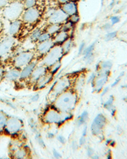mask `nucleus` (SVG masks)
<instances>
[{
	"label": "nucleus",
	"mask_w": 127,
	"mask_h": 159,
	"mask_svg": "<svg viewBox=\"0 0 127 159\" xmlns=\"http://www.w3.org/2000/svg\"><path fill=\"white\" fill-rule=\"evenodd\" d=\"M78 100L76 93L69 89L58 95L52 106L62 113H71L77 105Z\"/></svg>",
	"instance_id": "nucleus-1"
},
{
	"label": "nucleus",
	"mask_w": 127,
	"mask_h": 159,
	"mask_svg": "<svg viewBox=\"0 0 127 159\" xmlns=\"http://www.w3.org/2000/svg\"><path fill=\"white\" fill-rule=\"evenodd\" d=\"M72 117L71 113H62L52 106L45 110L43 116V121L47 124L60 125Z\"/></svg>",
	"instance_id": "nucleus-2"
},
{
	"label": "nucleus",
	"mask_w": 127,
	"mask_h": 159,
	"mask_svg": "<svg viewBox=\"0 0 127 159\" xmlns=\"http://www.w3.org/2000/svg\"><path fill=\"white\" fill-rule=\"evenodd\" d=\"M24 10L22 2L13 0L3 9V15L7 20L12 22L19 19Z\"/></svg>",
	"instance_id": "nucleus-3"
},
{
	"label": "nucleus",
	"mask_w": 127,
	"mask_h": 159,
	"mask_svg": "<svg viewBox=\"0 0 127 159\" xmlns=\"http://www.w3.org/2000/svg\"><path fill=\"white\" fill-rule=\"evenodd\" d=\"M64 55L61 45L55 44L52 48L44 56L42 60V65L49 68L56 62L60 61Z\"/></svg>",
	"instance_id": "nucleus-4"
},
{
	"label": "nucleus",
	"mask_w": 127,
	"mask_h": 159,
	"mask_svg": "<svg viewBox=\"0 0 127 159\" xmlns=\"http://www.w3.org/2000/svg\"><path fill=\"white\" fill-rule=\"evenodd\" d=\"M35 59V53L32 51H22L16 55L12 61L14 67L21 69Z\"/></svg>",
	"instance_id": "nucleus-5"
},
{
	"label": "nucleus",
	"mask_w": 127,
	"mask_h": 159,
	"mask_svg": "<svg viewBox=\"0 0 127 159\" xmlns=\"http://www.w3.org/2000/svg\"><path fill=\"white\" fill-rule=\"evenodd\" d=\"M24 124L22 121L16 117L8 118L4 131L7 134L15 136L17 135L22 129Z\"/></svg>",
	"instance_id": "nucleus-6"
},
{
	"label": "nucleus",
	"mask_w": 127,
	"mask_h": 159,
	"mask_svg": "<svg viewBox=\"0 0 127 159\" xmlns=\"http://www.w3.org/2000/svg\"><path fill=\"white\" fill-rule=\"evenodd\" d=\"M71 85V80L69 76H63L54 84L50 93L51 97L54 99L61 93L69 89Z\"/></svg>",
	"instance_id": "nucleus-7"
},
{
	"label": "nucleus",
	"mask_w": 127,
	"mask_h": 159,
	"mask_svg": "<svg viewBox=\"0 0 127 159\" xmlns=\"http://www.w3.org/2000/svg\"><path fill=\"white\" fill-rule=\"evenodd\" d=\"M110 75V70L106 71H99L98 74L96 75L94 81L91 83V85L93 89V91L99 93L104 86L106 84L107 81H108V78Z\"/></svg>",
	"instance_id": "nucleus-8"
},
{
	"label": "nucleus",
	"mask_w": 127,
	"mask_h": 159,
	"mask_svg": "<svg viewBox=\"0 0 127 159\" xmlns=\"http://www.w3.org/2000/svg\"><path fill=\"white\" fill-rule=\"evenodd\" d=\"M40 11L35 7L25 9L21 17L24 22L28 24H33L40 19Z\"/></svg>",
	"instance_id": "nucleus-9"
},
{
	"label": "nucleus",
	"mask_w": 127,
	"mask_h": 159,
	"mask_svg": "<svg viewBox=\"0 0 127 159\" xmlns=\"http://www.w3.org/2000/svg\"><path fill=\"white\" fill-rule=\"evenodd\" d=\"M107 122L106 118L105 116L102 114H99L93 120V122L91 125V133L94 136H97L101 134L102 132V129L105 127Z\"/></svg>",
	"instance_id": "nucleus-10"
},
{
	"label": "nucleus",
	"mask_w": 127,
	"mask_h": 159,
	"mask_svg": "<svg viewBox=\"0 0 127 159\" xmlns=\"http://www.w3.org/2000/svg\"><path fill=\"white\" fill-rule=\"evenodd\" d=\"M68 19L69 16L61 8H56L47 20L50 24H63L68 20Z\"/></svg>",
	"instance_id": "nucleus-11"
},
{
	"label": "nucleus",
	"mask_w": 127,
	"mask_h": 159,
	"mask_svg": "<svg viewBox=\"0 0 127 159\" xmlns=\"http://www.w3.org/2000/svg\"><path fill=\"white\" fill-rule=\"evenodd\" d=\"M14 43V39L10 36L0 41V57L6 56L12 52Z\"/></svg>",
	"instance_id": "nucleus-12"
},
{
	"label": "nucleus",
	"mask_w": 127,
	"mask_h": 159,
	"mask_svg": "<svg viewBox=\"0 0 127 159\" xmlns=\"http://www.w3.org/2000/svg\"><path fill=\"white\" fill-rule=\"evenodd\" d=\"M55 44L53 41L52 38L44 42L38 43V44L36 46V52L39 55L41 56H45L52 48V47Z\"/></svg>",
	"instance_id": "nucleus-13"
},
{
	"label": "nucleus",
	"mask_w": 127,
	"mask_h": 159,
	"mask_svg": "<svg viewBox=\"0 0 127 159\" xmlns=\"http://www.w3.org/2000/svg\"><path fill=\"white\" fill-rule=\"evenodd\" d=\"M48 71V68L43 65L36 66V67L32 72L30 77L29 81L33 84H35L38 79L44 74H45Z\"/></svg>",
	"instance_id": "nucleus-14"
},
{
	"label": "nucleus",
	"mask_w": 127,
	"mask_h": 159,
	"mask_svg": "<svg viewBox=\"0 0 127 159\" xmlns=\"http://www.w3.org/2000/svg\"><path fill=\"white\" fill-rule=\"evenodd\" d=\"M54 75L48 71L45 74L42 75L35 84L36 89H41L46 87L53 79Z\"/></svg>",
	"instance_id": "nucleus-15"
},
{
	"label": "nucleus",
	"mask_w": 127,
	"mask_h": 159,
	"mask_svg": "<svg viewBox=\"0 0 127 159\" xmlns=\"http://www.w3.org/2000/svg\"><path fill=\"white\" fill-rule=\"evenodd\" d=\"M60 8L64 11L69 17L71 15L78 13V3L76 1H74V0H71V1L66 3L62 5Z\"/></svg>",
	"instance_id": "nucleus-16"
},
{
	"label": "nucleus",
	"mask_w": 127,
	"mask_h": 159,
	"mask_svg": "<svg viewBox=\"0 0 127 159\" xmlns=\"http://www.w3.org/2000/svg\"><path fill=\"white\" fill-rule=\"evenodd\" d=\"M37 66V62L35 60L32 61L29 63L28 65L25 66L24 68L22 69L21 70V76L20 79L21 80H26V79H29L32 72L33 70Z\"/></svg>",
	"instance_id": "nucleus-17"
},
{
	"label": "nucleus",
	"mask_w": 127,
	"mask_h": 159,
	"mask_svg": "<svg viewBox=\"0 0 127 159\" xmlns=\"http://www.w3.org/2000/svg\"><path fill=\"white\" fill-rule=\"evenodd\" d=\"M22 25V22L19 19L12 21L8 29L9 35L12 37L17 35L21 29Z\"/></svg>",
	"instance_id": "nucleus-18"
},
{
	"label": "nucleus",
	"mask_w": 127,
	"mask_h": 159,
	"mask_svg": "<svg viewBox=\"0 0 127 159\" xmlns=\"http://www.w3.org/2000/svg\"><path fill=\"white\" fill-rule=\"evenodd\" d=\"M21 69L13 67L8 71L5 72V78L10 81H16L20 79Z\"/></svg>",
	"instance_id": "nucleus-19"
},
{
	"label": "nucleus",
	"mask_w": 127,
	"mask_h": 159,
	"mask_svg": "<svg viewBox=\"0 0 127 159\" xmlns=\"http://www.w3.org/2000/svg\"><path fill=\"white\" fill-rule=\"evenodd\" d=\"M69 34L68 32L60 30L59 33L55 34L54 36L52 37L53 41L55 44L61 45L64 42H65L69 38Z\"/></svg>",
	"instance_id": "nucleus-20"
},
{
	"label": "nucleus",
	"mask_w": 127,
	"mask_h": 159,
	"mask_svg": "<svg viewBox=\"0 0 127 159\" xmlns=\"http://www.w3.org/2000/svg\"><path fill=\"white\" fill-rule=\"evenodd\" d=\"M95 43H93L88 47L85 48L83 52V55H84V60L87 63H90L93 61V51L95 50Z\"/></svg>",
	"instance_id": "nucleus-21"
},
{
	"label": "nucleus",
	"mask_w": 127,
	"mask_h": 159,
	"mask_svg": "<svg viewBox=\"0 0 127 159\" xmlns=\"http://www.w3.org/2000/svg\"><path fill=\"white\" fill-rule=\"evenodd\" d=\"M13 157L15 158H26L29 156V150L26 147H19L13 151Z\"/></svg>",
	"instance_id": "nucleus-22"
},
{
	"label": "nucleus",
	"mask_w": 127,
	"mask_h": 159,
	"mask_svg": "<svg viewBox=\"0 0 127 159\" xmlns=\"http://www.w3.org/2000/svg\"><path fill=\"white\" fill-rule=\"evenodd\" d=\"M113 67V63L110 60L102 61L99 63L96 66V72L110 70Z\"/></svg>",
	"instance_id": "nucleus-23"
},
{
	"label": "nucleus",
	"mask_w": 127,
	"mask_h": 159,
	"mask_svg": "<svg viewBox=\"0 0 127 159\" xmlns=\"http://www.w3.org/2000/svg\"><path fill=\"white\" fill-rule=\"evenodd\" d=\"M61 25L62 24H50L49 25H48L45 31L46 33H49L50 35L52 36V37L53 36H54L55 34H57V33L61 29Z\"/></svg>",
	"instance_id": "nucleus-24"
},
{
	"label": "nucleus",
	"mask_w": 127,
	"mask_h": 159,
	"mask_svg": "<svg viewBox=\"0 0 127 159\" xmlns=\"http://www.w3.org/2000/svg\"><path fill=\"white\" fill-rule=\"evenodd\" d=\"M114 100H115L114 97L113 96V95H111V96H110V97L109 98V99L104 103V105H103L104 108L110 111V112H111V115H112L113 116L116 113V109L113 105Z\"/></svg>",
	"instance_id": "nucleus-25"
},
{
	"label": "nucleus",
	"mask_w": 127,
	"mask_h": 159,
	"mask_svg": "<svg viewBox=\"0 0 127 159\" xmlns=\"http://www.w3.org/2000/svg\"><path fill=\"white\" fill-rule=\"evenodd\" d=\"M73 46V41L71 38H69L65 42H64L61 44L62 49L64 53V55L68 54L71 50Z\"/></svg>",
	"instance_id": "nucleus-26"
},
{
	"label": "nucleus",
	"mask_w": 127,
	"mask_h": 159,
	"mask_svg": "<svg viewBox=\"0 0 127 159\" xmlns=\"http://www.w3.org/2000/svg\"><path fill=\"white\" fill-rule=\"evenodd\" d=\"M88 119V113L87 111H84V112L80 115L76 119V125L78 126H81L85 124Z\"/></svg>",
	"instance_id": "nucleus-27"
},
{
	"label": "nucleus",
	"mask_w": 127,
	"mask_h": 159,
	"mask_svg": "<svg viewBox=\"0 0 127 159\" xmlns=\"http://www.w3.org/2000/svg\"><path fill=\"white\" fill-rule=\"evenodd\" d=\"M41 33H42V31H41V29H35L33 32H32L31 34H30L29 38H30L31 41L34 42V43H36V42L38 43V39H39Z\"/></svg>",
	"instance_id": "nucleus-28"
},
{
	"label": "nucleus",
	"mask_w": 127,
	"mask_h": 159,
	"mask_svg": "<svg viewBox=\"0 0 127 159\" xmlns=\"http://www.w3.org/2000/svg\"><path fill=\"white\" fill-rule=\"evenodd\" d=\"M7 119V116L4 113L0 112V133L4 131Z\"/></svg>",
	"instance_id": "nucleus-29"
},
{
	"label": "nucleus",
	"mask_w": 127,
	"mask_h": 159,
	"mask_svg": "<svg viewBox=\"0 0 127 159\" xmlns=\"http://www.w3.org/2000/svg\"><path fill=\"white\" fill-rule=\"evenodd\" d=\"M25 9L35 7L37 3V0H24L22 2Z\"/></svg>",
	"instance_id": "nucleus-30"
},
{
	"label": "nucleus",
	"mask_w": 127,
	"mask_h": 159,
	"mask_svg": "<svg viewBox=\"0 0 127 159\" xmlns=\"http://www.w3.org/2000/svg\"><path fill=\"white\" fill-rule=\"evenodd\" d=\"M60 67H61V62L60 61H59L54 63V64H53L50 67L48 68V70H49L50 73H52L53 75H54L55 73L58 72Z\"/></svg>",
	"instance_id": "nucleus-31"
},
{
	"label": "nucleus",
	"mask_w": 127,
	"mask_h": 159,
	"mask_svg": "<svg viewBox=\"0 0 127 159\" xmlns=\"http://www.w3.org/2000/svg\"><path fill=\"white\" fill-rule=\"evenodd\" d=\"M74 24H72L71 22H69V20L66 21L65 23H64L63 24L61 25V29L60 30L62 31H65V32H68L69 33V31H71L73 28Z\"/></svg>",
	"instance_id": "nucleus-32"
},
{
	"label": "nucleus",
	"mask_w": 127,
	"mask_h": 159,
	"mask_svg": "<svg viewBox=\"0 0 127 159\" xmlns=\"http://www.w3.org/2000/svg\"><path fill=\"white\" fill-rule=\"evenodd\" d=\"M52 38V36L50 35L49 33H46V31L45 32H42V33L41 34L39 39H38V43H41V42H44V41H48L49 40Z\"/></svg>",
	"instance_id": "nucleus-33"
},
{
	"label": "nucleus",
	"mask_w": 127,
	"mask_h": 159,
	"mask_svg": "<svg viewBox=\"0 0 127 159\" xmlns=\"http://www.w3.org/2000/svg\"><path fill=\"white\" fill-rule=\"evenodd\" d=\"M35 139L37 141V142L38 143V144L40 145V146H41L42 148H45L46 147L44 140H43V138L41 137V136L40 135V133H36V134L35 135Z\"/></svg>",
	"instance_id": "nucleus-34"
},
{
	"label": "nucleus",
	"mask_w": 127,
	"mask_h": 159,
	"mask_svg": "<svg viewBox=\"0 0 127 159\" xmlns=\"http://www.w3.org/2000/svg\"><path fill=\"white\" fill-rule=\"evenodd\" d=\"M79 19H80V18H79V16L78 13V14H74V15L69 16L68 20L74 25L79 21Z\"/></svg>",
	"instance_id": "nucleus-35"
},
{
	"label": "nucleus",
	"mask_w": 127,
	"mask_h": 159,
	"mask_svg": "<svg viewBox=\"0 0 127 159\" xmlns=\"http://www.w3.org/2000/svg\"><path fill=\"white\" fill-rule=\"evenodd\" d=\"M117 36V32L113 31V32H109L107 34L105 35V39L106 41H110L111 39H114Z\"/></svg>",
	"instance_id": "nucleus-36"
},
{
	"label": "nucleus",
	"mask_w": 127,
	"mask_h": 159,
	"mask_svg": "<svg viewBox=\"0 0 127 159\" xmlns=\"http://www.w3.org/2000/svg\"><path fill=\"white\" fill-rule=\"evenodd\" d=\"M29 124L30 128L32 129V131L36 133L38 132V128H37V125H36L35 121L33 119H31L29 120Z\"/></svg>",
	"instance_id": "nucleus-37"
},
{
	"label": "nucleus",
	"mask_w": 127,
	"mask_h": 159,
	"mask_svg": "<svg viewBox=\"0 0 127 159\" xmlns=\"http://www.w3.org/2000/svg\"><path fill=\"white\" fill-rule=\"evenodd\" d=\"M120 21V19L119 17H118V16H113V17H111L110 19L111 24L112 25L118 24Z\"/></svg>",
	"instance_id": "nucleus-38"
},
{
	"label": "nucleus",
	"mask_w": 127,
	"mask_h": 159,
	"mask_svg": "<svg viewBox=\"0 0 127 159\" xmlns=\"http://www.w3.org/2000/svg\"><path fill=\"white\" fill-rule=\"evenodd\" d=\"M10 3V0H0V9H4Z\"/></svg>",
	"instance_id": "nucleus-39"
},
{
	"label": "nucleus",
	"mask_w": 127,
	"mask_h": 159,
	"mask_svg": "<svg viewBox=\"0 0 127 159\" xmlns=\"http://www.w3.org/2000/svg\"><path fill=\"white\" fill-rule=\"evenodd\" d=\"M85 42H82L80 45L79 46V49H78V55H82L84 51V50L85 49Z\"/></svg>",
	"instance_id": "nucleus-40"
},
{
	"label": "nucleus",
	"mask_w": 127,
	"mask_h": 159,
	"mask_svg": "<svg viewBox=\"0 0 127 159\" xmlns=\"http://www.w3.org/2000/svg\"><path fill=\"white\" fill-rule=\"evenodd\" d=\"M123 74H124V72H122V73H121V74L119 75V76L116 78V79L115 81V82H114L112 84H111V87H115V86H116V85L120 83V80H121V78L122 77V76L123 75Z\"/></svg>",
	"instance_id": "nucleus-41"
},
{
	"label": "nucleus",
	"mask_w": 127,
	"mask_h": 159,
	"mask_svg": "<svg viewBox=\"0 0 127 159\" xmlns=\"http://www.w3.org/2000/svg\"><path fill=\"white\" fill-rule=\"evenodd\" d=\"M5 69L3 66H0V81L5 77Z\"/></svg>",
	"instance_id": "nucleus-42"
},
{
	"label": "nucleus",
	"mask_w": 127,
	"mask_h": 159,
	"mask_svg": "<svg viewBox=\"0 0 127 159\" xmlns=\"http://www.w3.org/2000/svg\"><path fill=\"white\" fill-rule=\"evenodd\" d=\"M57 140L61 144H65L66 142V139L65 138L64 136H63L62 135H59L57 137Z\"/></svg>",
	"instance_id": "nucleus-43"
},
{
	"label": "nucleus",
	"mask_w": 127,
	"mask_h": 159,
	"mask_svg": "<svg viewBox=\"0 0 127 159\" xmlns=\"http://www.w3.org/2000/svg\"><path fill=\"white\" fill-rule=\"evenodd\" d=\"M86 143V136H82L80 137V138H79V146H83Z\"/></svg>",
	"instance_id": "nucleus-44"
},
{
	"label": "nucleus",
	"mask_w": 127,
	"mask_h": 159,
	"mask_svg": "<svg viewBox=\"0 0 127 159\" xmlns=\"http://www.w3.org/2000/svg\"><path fill=\"white\" fill-rule=\"evenodd\" d=\"M94 150L91 148V147H88L87 150V155L90 157H92L93 155H94Z\"/></svg>",
	"instance_id": "nucleus-45"
},
{
	"label": "nucleus",
	"mask_w": 127,
	"mask_h": 159,
	"mask_svg": "<svg viewBox=\"0 0 127 159\" xmlns=\"http://www.w3.org/2000/svg\"><path fill=\"white\" fill-rule=\"evenodd\" d=\"M96 75H97L96 73H95V72L92 73V74L90 75V77H89V78H88V81H87L88 83H92V82L94 81V79H95V77H96Z\"/></svg>",
	"instance_id": "nucleus-46"
},
{
	"label": "nucleus",
	"mask_w": 127,
	"mask_h": 159,
	"mask_svg": "<svg viewBox=\"0 0 127 159\" xmlns=\"http://www.w3.org/2000/svg\"><path fill=\"white\" fill-rule=\"evenodd\" d=\"M53 155L55 158H60L62 157V155H60V153L55 149L53 150Z\"/></svg>",
	"instance_id": "nucleus-47"
},
{
	"label": "nucleus",
	"mask_w": 127,
	"mask_h": 159,
	"mask_svg": "<svg viewBox=\"0 0 127 159\" xmlns=\"http://www.w3.org/2000/svg\"><path fill=\"white\" fill-rule=\"evenodd\" d=\"M112 25H111L110 23H107V24H104V25H103V27H102V28L104 29V30H109L111 29V27H112Z\"/></svg>",
	"instance_id": "nucleus-48"
},
{
	"label": "nucleus",
	"mask_w": 127,
	"mask_h": 159,
	"mask_svg": "<svg viewBox=\"0 0 127 159\" xmlns=\"http://www.w3.org/2000/svg\"><path fill=\"white\" fill-rule=\"evenodd\" d=\"M39 98H40V95L38 94H36L33 97L31 98V100L33 102H36L38 100Z\"/></svg>",
	"instance_id": "nucleus-49"
},
{
	"label": "nucleus",
	"mask_w": 127,
	"mask_h": 159,
	"mask_svg": "<svg viewBox=\"0 0 127 159\" xmlns=\"http://www.w3.org/2000/svg\"><path fill=\"white\" fill-rule=\"evenodd\" d=\"M70 1H71V0H57L58 3H60L61 5H63V4H64V3H68Z\"/></svg>",
	"instance_id": "nucleus-50"
},
{
	"label": "nucleus",
	"mask_w": 127,
	"mask_h": 159,
	"mask_svg": "<svg viewBox=\"0 0 127 159\" xmlns=\"http://www.w3.org/2000/svg\"><path fill=\"white\" fill-rule=\"evenodd\" d=\"M47 137L49 139H52L55 137V134L53 133L52 132H49L47 133Z\"/></svg>",
	"instance_id": "nucleus-51"
},
{
	"label": "nucleus",
	"mask_w": 127,
	"mask_h": 159,
	"mask_svg": "<svg viewBox=\"0 0 127 159\" xmlns=\"http://www.w3.org/2000/svg\"><path fill=\"white\" fill-rule=\"evenodd\" d=\"M72 148H73L74 150H76L78 148V144L76 143V141H73L72 143Z\"/></svg>",
	"instance_id": "nucleus-52"
},
{
	"label": "nucleus",
	"mask_w": 127,
	"mask_h": 159,
	"mask_svg": "<svg viewBox=\"0 0 127 159\" xmlns=\"http://www.w3.org/2000/svg\"><path fill=\"white\" fill-rule=\"evenodd\" d=\"M109 87H105L104 88V89H103V91L102 92V96H104V94H106L107 93V91H109Z\"/></svg>",
	"instance_id": "nucleus-53"
},
{
	"label": "nucleus",
	"mask_w": 127,
	"mask_h": 159,
	"mask_svg": "<svg viewBox=\"0 0 127 159\" xmlns=\"http://www.w3.org/2000/svg\"><path fill=\"white\" fill-rule=\"evenodd\" d=\"M87 134V127L85 125L84 127V128H83V133H82V136H86Z\"/></svg>",
	"instance_id": "nucleus-54"
},
{
	"label": "nucleus",
	"mask_w": 127,
	"mask_h": 159,
	"mask_svg": "<svg viewBox=\"0 0 127 159\" xmlns=\"http://www.w3.org/2000/svg\"><path fill=\"white\" fill-rule=\"evenodd\" d=\"M3 28V24L2 20L0 19V33H1V32L2 31Z\"/></svg>",
	"instance_id": "nucleus-55"
},
{
	"label": "nucleus",
	"mask_w": 127,
	"mask_h": 159,
	"mask_svg": "<svg viewBox=\"0 0 127 159\" xmlns=\"http://www.w3.org/2000/svg\"><path fill=\"white\" fill-rule=\"evenodd\" d=\"M124 100L126 101V102H127V96H126V97L124 98Z\"/></svg>",
	"instance_id": "nucleus-56"
},
{
	"label": "nucleus",
	"mask_w": 127,
	"mask_h": 159,
	"mask_svg": "<svg viewBox=\"0 0 127 159\" xmlns=\"http://www.w3.org/2000/svg\"><path fill=\"white\" fill-rule=\"evenodd\" d=\"M123 87H124V88H127V84H125V86H123Z\"/></svg>",
	"instance_id": "nucleus-57"
},
{
	"label": "nucleus",
	"mask_w": 127,
	"mask_h": 159,
	"mask_svg": "<svg viewBox=\"0 0 127 159\" xmlns=\"http://www.w3.org/2000/svg\"><path fill=\"white\" fill-rule=\"evenodd\" d=\"M15 1H19V2H23L24 0H15Z\"/></svg>",
	"instance_id": "nucleus-58"
}]
</instances>
